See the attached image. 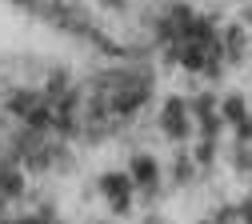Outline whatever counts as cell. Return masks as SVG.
I'll return each instance as SVG.
<instances>
[{"label":"cell","instance_id":"obj_15","mask_svg":"<svg viewBox=\"0 0 252 224\" xmlns=\"http://www.w3.org/2000/svg\"><path fill=\"white\" fill-rule=\"evenodd\" d=\"M144 224H168V220H164V216H148Z\"/></svg>","mask_w":252,"mask_h":224},{"label":"cell","instance_id":"obj_9","mask_svg":"<svg viewBox=\"0 0 252 224\" xmlns=\"http://www.w3.org/2000/svg\"><path fill=\"white\" fill-rule=\"evenodd\" d=\"M236 220H240L236 204H220V208L212 212V224H236Z\"/></svg>","mask_w":252,"mask_h":224},{"label":"cell","instance_id":"obj_4","mask_svg":"<svg viewBox=\"0 0 252 224\" xmlns=\"http://www.w3.org/2000/svg\"><path fill=\"white\" fill-rule=\"evenodd\" d=\"M216 116L224 120L228 128H236L244 116H248V104H244V96H236V92H228L224 100H216Z\"/></svg>","mask_w":252,"mask_h":224},{"label":"cell","instance_id":"obj_18","mask_svg":"<svg viewBox=\"0 0 252 224\" xmlns=\"http://www.w3.org/2000/svg\"><path fill=\"white\" fill-rule=\"evenodd\" d=\"M200 224H212V220H200Z\"/></svg>","mask_w":252,"mask_h":224},{"label":"cell","instance_id":"obj_8","mask_svg":"<svg viewBox=\"0 0 252 224\" xmlns=\"http://www.w3.org/2000/svg\"><path fill=\"white\" fill-rule=\"evenodd\" d=\"M20 188H24V180H20V172H16V168L0 172V192H8V196H20Z\"/></svg>","mask_w":252,"mask_h":224},{"label":"cell","instance_id":"obj_7","mask_svg":"<svg viewBox=\"0 0 252 224\" xmlns=\"http://www.w3.org/2000/svg\"><path fill=\"white\" fill-rule=\"evenodd\" d=\"M24 120H28V128H48V124H52V104H44V100H40L32 112L24 116Z\"/></svg>","mask_w":252,"mask_h":224},{"label":"cell","instance_id":"obj_17","mask_svg":"<svg viewBox=\"0 0 252 224\" xmlns=\"http://www.w3.org/2000/svg\"><path fill=\"white\" fill-rule=\"evenodd\" d=\"M104 4H112V8H120V4H124V0H104Z\"/></svg>","mask_w":252,"mask_h":224},{"label":"cell","instance_id":"obj_5","mask_svg":"<svg viewBox=\"0 0 252 224\" xmlns=\"http://www.w3.org/2000/svg\"><path fill=\"white\" fill-rule=\"evenodd\" d=\"M188 116H192V120H208V116H216V96H212V92H200L196 100H188Z\"/></svg>","mask_w":252,"mask_h":224},{"label":"cell","instance_id":"obj_13","mask_svg":"<svg viewBox=\"0 0 252 224\" xmlns=\"http://www.w3.org/2000/svg\"><path fill=\"white\" fill-rule=\"evenodd\" d=\"M236 212H240V220H236V224H252V196H248L244 204H236Z\"/></svg>","mask_w":252,"mask_h":224},{"label":"cell","instance_id":"obj_10","mask_svg":"<svg viewBox=\"0 0 252 224\" xmlns=\"http://www.w3.org/2000/svg\"><path fill=\"white\" fill-rule=\"evenodd\" d=\"M196 164H212V156H216V140H196Z\"/></svg>","mask_w":252,"mask_h":224},{"label":"cell","instance_id":"obj_12","mask_svg":"<svg viewBox=\"0 0 252 224\" xmlns=\"http://www.w3.org/2000/svg\"><path fill=\"white\" fill-rule=\"evenodd\" d=\"M236 144H252V116H244L236 124Z\"/></svg>","mask_w":252,"mask_h":224},{"label":"cell","instance_id":"obj_2","mask_svg":"<svg viewBox=\"0 0 252 224\" xmlns=\"http://www.w3.org/2000/svg\"><path fill=\"white\" fill-rule=\"evenodd\" d=\"M96 188L112 200V212L116 216H128L132 212V192L136 188H132L128 172H104V176H96Z\"/></svg>","mask_w":252,"mask_h":224},{"label":"cell","instance_id":"obj_3","mask_svg":"<svg viewBox=\"0 0 252 224\" xmlns=\"http://www.w3.org/2000/svg\"><path fill=\"white\" fill-rule=\"evenodd\" d=\"M128 180H132V188H144V196H156L160 192V164H156V156H148V152L132 156Z\"/></svg>","mask_w":252,"mask_h":224},{"label":"cell","instance_id":"obj_16","mask_svg":"<svg viewBox=\"0 0 252 224\" xmlns=\"http://www.w3.org/2000/svg\"><path fill=\"white\" fill-rule=\"evenodd\" d=\"M244 24H252V4H248V8H244Z\"/></svg>","mask_w":252,"mask_h":224},{"label":"cell","instance_id":"obj_14","mask_svg":"<svg viewBox=\"0 0 252 224\" xmlns=\"http://www.w3.org/2000/svg\"><path fill=\"white\" fill-rule=\"evenodd\" d=\"M48 92H52V96H60V92H64V72H52V80H48Z\"/></svg>","mask_w":252,"mask_h":224},{"label":"cell","instance_id":"obj_1","mask_svg":"<svg viewBox=\"0 0 252 224\" xmlns=\"http://www.w3.org/2000/svg\"><path fill=\"white\" fill-rule=\"evenodd\" d=\"M160 132L168 140H188L192 136V116H188V100L184 96H168L160 108Z\"/></svg>","mask_w":252,"mask_h":224},{"label":"cell","instance_id":"obj_6","mask_svg":"<svg viewBox=\"0 0 252 224\" xmlns=\"http://www.w3.org/2000/svg\"><path fill=\"white\" fill-rule=\"evenodd\" d=\"M36 104H40L36 92H12V96H8V112H16V116H28Z\"/></svg>","mask_w":252,"mask_h":224},{"label":"cell","instance_id":"obj_11","mask_svg":"<svg viewBox=\"0 0 252 224\" xmlns=\"http://www.w3.org/2000/svg\"><path fill=\"white\" fill-rule=\"evenodd\" d=\"M192 172H196V164H192L188 156H180V160H176V184H188V180H192Z\"/></svg>","mask_w":252,"mask_h":224}]
</instances>
